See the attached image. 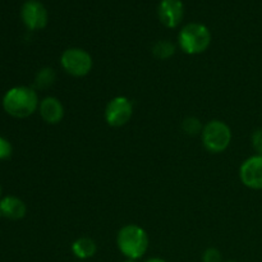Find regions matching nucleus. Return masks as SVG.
<instances>
[{"label":"nucleus","instance_id":"f3484780","mask_svg":"<svg viewBox=\"0 0 262 262\" xmlns=\"http://www.w3.org/2000/svg\"><path fill=\"white\" fill-rule=\"evenodd\" d=\"M13 147L9 141L4 137H0V160H7L12 156Z\"/></svg>","mask_w":262,"mask_h":262},{"label":"nucleus","instance_id":"9d476101","mask_svg":"<svg viewBox=\"0 0 262 262\" xmlns=\"http://www.w3.org/2000/svg\"><path fill=\"white\" fill-rule=\"evenodd\" d=\"M38 112L43 122L48 124H58L64 117V106L60 100L54 96H48L42 99L38 105Z\"/></svg>","mask_w":262,"mask_h":262},{"label":"nucleus","instance_id":"423d86ee","mask_svg":"<svg viewBox=\"0 0 262 262\" xmlns=\"http://www.w3.org/2000/svg\"><path fill=\"white\" fill-rule=\"evenodd\" d=\"M133 115V105L128 97L117 96L110 100L105 106V122L110 127L119 128L127 124Z\"/></svg>","mask_w":262,"mask_h":262},{"label":"nucleus","instance_id":"2eb2a0df","mask_svg":"<svg viewBox=\"0 0 262 262\" xmlns=\"http://www.w3.org/2000/svg\"><path fill=\"white\" fill-rule=\"evenodd\" d=\"M182 128H183L184 133L189 136H196L199 133L202 132L204 127H202L200 119H197L196 117H188L183 120L182 123Z\"/></svg>","mask_w":262,"mask_h":262},{"label":"nucleus","instance_id":"aec40b11","mask_svg":"<svg viewBox=\"0 0 262 262\" xmlns=\"http://www.w3.org/2000/svg\"><path fill=\"white\" fill-rule=\"evenodd\" d=\"M123 262H137V261H136V260H128V258H125V260Z\"/></svg>","mask_w":262,"mask_h":262},{"label":"nucleus","instance_id":"9b49d317","mask_svg":"<svg viewBox=\"0 0 262 262\" xmlns=\"http://www.w3.org/2000/svg\"><path fill=\"white\" fill-rule=\"evenodd\" d=\"M0 209L3 216L10 220H20L26 216L27 206L20 199L15 196H5L0 200Z\"/></svg>","mask_w":262,"mask_h":262},{"label":"nucleus","instance_id":"f03ea898","mask_svg":"<svg viewBox=\"0 0 262 262\" xmlns=\"http://www.w3.org/2000/svg\"><path fill=\"white\" fill-rule=\"evenodd\" d=\"M117 246L125 258L137 261L147 252L148 235L140 225L128 224L118 232Z\"/></svg>","mask_w":262,"mask_h":262},{"label":"nucleus","instance_id":"1a4fd4ad","mask_svg":"<svg viewBox=\"0 0 262 262\" xmlns=\"http://www.w3.org/2000/svg\"><path fill=\"white\" fill-rule=\"evenodd\" d=\"M158 13L159 19L165 27L176 28L183 19V3L181 0H161Z\"/></svg>","mask_w":262,"mask_h":262},{"label":"nucleus","instance_id":"6e6552de","mask_svg":"<svg viewBox=\"0 0 262 262\" xmlns=\"http://www.w3.org/2000/svg\"><path fill=\"white\" fill-rule=\"evenodd\" d=\"M239 179L250 189H262V156L253 155L246 159L239 168Z\"/></svg>","mask_w":262,"mask_h":262},{"label":"nucleus","instance_id":"5701e85b","mask_svg":"<svg viewBox=\"0 0 262 262\" xmlns=\"http://www.w3.org/2000/svg\"><path fill=\"white\" fill-rule=\"evenodd\" d=\"M0 196H2V187H0Z\"/></svg>","mask_w":262,"mask_h":262},{"label":"nucleus","instance_id":"a211bd4d","mask_svg":"<svg viewBox=\"0 0 262 262\" xmlns=\"http://www.w3.org/2000/svg\"><path fill=\"white\" fill-rule=\"evenodd\" d=\"M252 146L255 148V151L257 154L256 155L262 156V128L260 129H256L252 133Z\"/></svg>","mask_w":262,"mask_h":262},{"label":"nucleus","instance_id":"dca6fc26","mask_svg":"<svg viewBox=\"0 0 262 262\" xmlns=\"http://www.w3.org/2000/svg\"><path fill=\"white\" fill-rule=\"evenodd\" d=\"M202 262H223L222 253L217 248L210 247L202 253Z\"/></svg>","mask_w":262,"mask_h":262},{"label":"nucleus","instance_id":"4be33fe9","mask_svg":"<svg viewBox=\"0 0 262 262\" xmlns=\"http://www.w3.org/2000/svg\"><path fill=\"white\" fill-rule=\"evenodd\" d=\"M223 262H237V261H223Z\"/></svg>","mask_w":262,"mask_h":262},{"label":"nucleus","instance_id":"f8f14e48","mask_svg":"<svg viewBox=\"0 0 262 262\" xmlns=\"http://www.w3.org/2000/svg\"><path fill=\"white\" fill-rule=\"evenodd\" d=\"M72 253L76 256L78 260H89L94 257L97 251V245L94 239L87 237L78 238L74 241L71 246Z\"/></svg>","mask_w":262,"mask_h":262},{"label":"nucleus","instance_id":"0eeeda50","mask_svg":"<svg viewBox=\"0 0 262 262\" xmlns=\"http://www.w3.org/2000/svg\"><path fill=\"white\" fill-rule=\"evenodd\" d=\"M20 18L26 27L31 31H38L46 27L49 20L48 10L37 0H27L20 9Z\"/></svg>","mask_w":262,"mask_h":262},{"label":"nucleus","instance_id":"ddd939ff","mask_svg":"<svg viewBox=\"0 0 262 262\" xmlns=\"http://www.w3.org/2000/svg\"><path fill=\"white\" fill-rule=\"evenodd\" d=\"M174 53H176V46L170 41L161 40L152 46L154 56L156 59H160V60H166V59L171 58Z\"/></svg>","mask_w":262,"mask_h":262},{"label":"nucleus","instance_id":"412c9836","mask_svg":"<svg viewBox=\"0 0 262 262\" xmlns=\"http://www.w3.org/2000/svg\"><path fill=\"white\" fill-rule=\"evenodd\" d=\"M3 216V214H2V209H0V217Z\"/></svg>","mask_w":262,"mask_h":262},{"label":"nucleus","instance_id":"6ab92c4d","mask_svg":"<svg viewBox=\"0 0 262 262\" xmlns=\"http://www.w3.org/2000/svg\"><path fill=\"white\" fill-rule=\"evenodd\" d=\"M145 262H166V261L161 257H150V258H147Z\"/></svg>","mask_w":262,"mask_h":262},{"label":"nucleus","instance_id":"39448f33","mask_svg":"<svg viewBox=\"0 0 262 262\" xmlns=\"http://www.w3.org/2000/svg\"><path fill=\"white\" fill-rule=\"evenodd\" d=\"M60 66L66 73L73 77H84L91 72L94 60L89 51L81 48H69L60 56Z\"/></svg>","mask_w":262,"mask_h":262},{"label":"nucleus","instance_id":"7ed1b4c3","mask_svg":"<svg viewBox=\"0 0 262 262\" xmlns=\"http://www.w3.org/2000/svg\"><path fill=\"white\" fill-rule=\"evenodd\" d=\"M178 43L183 53L188 55H199L206 51L211 43V33L205 25L189 23L179 32Z\"/></svg>","mask_w":262,"mask_h":262},{"label":"nucleus","instance_id":"4468645a","mask_svg":"<svg viewBox=\"0 0 262 262\" xmlns=\"http://www.w3.org/2000/svg\"><path fill=\"white\" fill-rule=\"evenodd\" d=\"M55 72H54L53 68H49V67H46V68H42L40 69V71L37 72V74H36V78H35V84L37 89H48V87H50L51 84L55 82Z\"/></svg>","mask_w":262,"mask_h":262},{"label":"nucleus","instance_id":"f257e3e1","mask_svg":"<svg viewBox=\"0 0 262 262\" xmlns=\"http://www.w3.org/2000/svg\"><path fill=\"white\" fill-rule=\"evenodd\" d=\"M37 92L32 87L15 86L8 90L3 96V107L10 117L23 119L28 118L38 109Z\"/></svg>","mask_w":262,"mask_h":262},{"label":"nucleus","instance_id":"20e7f679","mask_svg":"<svg viewBox=\"0 0 262 262\" xmlns=\"http://www.w3.org/2000/svg\"><path fill=\"white\" fill-rule=\"evenodd\" d=\"M232 129L223 120H210L201 132L202 145L211 154L224 152L232 142Z\"/></svg>","mask_w":262,"mask_h":262}]
</instances>
